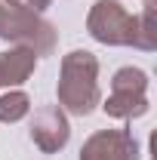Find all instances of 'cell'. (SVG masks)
I'll use <instances>...</instances> for the list:
<instances>
[{
  "label": "cell",
  "mask_w": 157,
  "mask_h": 160,
  "mask_svg": "<svg viewBox=\"0 0 157 160\" xmlns=\"http://www.w3.org/2000/svg\"><path fill=\"white\" fill-rule=\"evenodd\" d=\"M59 108L68 114L86 117L102 105V89H99V59L89 49H71L62 56L59 68Z\"/></svg>",
  "instance_id": "1"
},
{
  "label": "cell",
  "mask_w": 157,
  "mask_h": 160,
  "mask_svg": "<svg viewBox=\"0 0 157 160\" xmlns=\"http://www.w3.org/2000/svg\"><path fill=\"white\" fill-rule=\"evenodd\" d=\"M0 40L13 43V46H28L34 56H53L59 31L53 22H46L40 12L28 6H6L0 9Z\"/></svg>",
  "instance_id": "2"
},
{
  "label": "cell",
  "mask_w": 157,
  "mask_h": 160,
  "mask_svg": "<svg viewBox=\"0 0 157 160\" xmlns=\"http://www.w3.org/2000/svg\"><path fill=\"white\" fill-rule=\"evenodd\" d=\"M86 31L105 46H133L136 16H129L120 0H96L86 12Z\"/></svg>",
  "instance_id": "3"
},
{
  "label": "cell",
  "mask_w": 157,
  "mask_h": 160,
  "mask_svg": "<svg viewBox=\"0 0 157 160\" xmlns=\"http://www.w3.org/2000/svg\"><path fill=\"white\" fill-rule=\"evenodd\" d=\"M80 160H139V142L133 129H99L80 148Z\"/></svg>",
  "instance_id": "4"
},
{
  "label": "cell",
  "mask_w": 157,
  "mask_h": 160,
  "mask_svg": "<svg viewBox=\"0 0 157 160\" xmlns=\"http://www.w3.org/2000/svg\"><path fill=\"white\" fill-rule=\"evenodd\" d=\"M71 139V123L68 114L59 105H43L31 117V142L37 145L43 154H59Z\"/></svg>",
  "instance_id": "5"
},
{
  "label": "cell",
  "mask_w": 157,
  "mask_h": 160,
  "mask_svg": "<svg viewBox=\"0 0 157 160\" xmlns=\"http://www.w3.org/2000/svg\"><path fill=\"white\" fill-rule=\"evenodd\" d=\"M37 56L28 46H13L6 52H0V89H16L34 74Z\"/></svg>",
  "instance_id": "6"
},
{
  "label": "cell",
  "mask_w": 157,
  "mask_h": 160,
  "mask_svg": "<svg viewBox=\"0 0 157 160\" xmlns=\"http://www.w3.org/2000/svg\"><path fill=\"white\" fill-rule=\"evenodd\" d=\"M105 114L114 120H136V117H145L151 102L148 96H136V92H111L105 99Z\"/></svg>",
  "instance_id": "7"
},
{
  "label": "cell",
  "mask_w": 157,
  "mask_h": 160,
  "mask_svg": "<svg viewBox=\"0 0 157 160\" xmlns=\"http://www.w3.org/2000/svg\"><path fill=\"white\" fill-rule=\"evenodd\" d=\"M136 49L154 52L157 49V0H145V9L136 16Z\"/></svg>",
  "instance_id": "8"
},
{
  "label": "cell",
  "mask_w": 157,
  "mask_h": 160,
  "mask_svg": "<svg viewBox=\"0 0 157 160\" xmlns=\"http://www.w3.org/2000/svg\"><path fill=\"white\" fill-rule=\"evenodd\" d=\"M31 114V96L25 89H6L0 96V123H19Z\"/></svg>",
  "instance_id": "9"
},
{
  "label": "cell",
  "mask_w": 157,
  "mask_h": 160,
  "mask_svg": "<svg viewBox=\"0 0 157 160\" xmlns=\"http://www.w3.org/2000/svg\"><path fill=\"white\" fill-rule=\"evenodd\" d=\"M148 74L142 71V68H133V65H126V68H120L114 71V77H111V92H136V96H148Z\"/></svg>",
  "instance_id": "10"
},
{
  "label": "cell",
  "mask_w": 157,
  "mask_h": 160,
  "mask_svg": "<svg viewBox=\"0 0 157 160\" xmlns=\"http://www.w3.org/2000/svg\"><path fill=\"white\" fill-rule=\"evenodd\" d=\"M49 3H53V0H25V6H28V9H34V12H43Z\"/></svg>",
  "instance_id": "11"
},
{
  "label": "cell",
  "mask_w": 157,
  "mask_h": 160,
  "mask_svg": "<svg viewBox=\"0 0 157 160\" xmlns=\"http://www.w3.org/2000/svg\"><path fill=\"white\" fill-rule=\"evenodd\" d=\"M6 6H25V0H3Z\"/></svg>",
  "instance_id": "12"
},
{
  "label": "cell",
  "mask_w": 157,
  "mask_h": 160,
  "mask_svg": "<svg viewBox=\"0 0 157 160\" xmlns=\"http://www.w3.org/2000/svg\"><path fill=\"white\" fill-rule=\"evenodd\" d=\"M0 9H3V0H0Z\"/></svg>",
  "instance_id": "13"
}]
</instances>
